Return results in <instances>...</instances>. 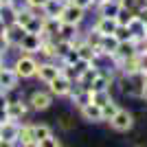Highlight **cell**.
<instances>
[{"label":"cell","mask_w":147,"mask_h":147,"mask_svg":"<svg viewBox=\"0 0 147 147\" xmlns=\"http://www.w3.org/2000/svg\"><path fill=\"white\" fill-rule=\"evenodd\" d=\"M16 9H13L11 5H0V20L5 22V24H11V22H16Z\"/></svg>","instance_id":"cell-27"},{"label":"cell","mask_w":147,"mask_h":147,"mask_svg":"<svg viewBox=\"0 0 147 147\" xmlns=\"http://www.w3.org/2000/svg\"><path fill=\"white\" fill-rule=\"evenodd\" d=\"M136 18L141 20L143 24H147V5L143 7V9H138V11H136Z\"/></svg>","instance_id":"cell-39"},{"label":"cell","mask_w":147,"mask_h":147,"mask_svg":"<svg viewBox=\"0 0 147 147\" xmlns=\"http://www.w3.org/2000/svg\"><path fill=\"white\" fill-rule=\"evenodd\" d=\"M101 33H99V31H94L92 29V26H88L86 31H84V42L86 44H90L92 49H99V44H101Z\"/></svg>","instance_id":"cell-24"},{"label":"cell","mask_w":147,"mask_h":147,"mask_svg":"<svg viewBox=\"0 0 147 147\" xmlns=\"http://www.w3.org/2000/svg\"><path fill=\"white\" fill-rule=\"evenodd\" d=\"M117 110H119V103L112 99L110 103H105V105H101V114H103V121H110L114 114H117Z\"/></svg>","instance_id":"cell-30"},{"label":"cell","mask_w":147,"mask_h":147,"mask_svg":"<svg viewBox=\"0 0 147 147\" xmlns=\"http://www.w3.org/2000/svg\"><path fill=\"white\" fill-rule=\"evenodd\" d=\"M114 37H117L119 42H127V40H132V33H129L127 26H117V31H114Z\"/></svg>","instance_id":"cell-35"},{"label":"cell","mask_w":147,"mask_h":147,"mask_svg":"<svg viewBox=\"0 0 147 147\" xmlns=\"http://www.w3.org/2000/svg\"><path fill=\"white\" fill-rule=\"evenodd\" d=\"M37 64H40V59H37L35 55L18 53V51H16V57H13V61H11V66H13V70H16V75L20 77V81L22 79H35Z\"/></svg>","instance_id":"cell-1"},{"label":"cell","mask_w":147,"mask_h":147,"mask_svg":"<svg viewBox=\"0 0 147 147\" xmlns=\"http://www.w3.org/2000/svg\"><path fill=\"white\" fill-rule=\"evenodd\" d=\"M114 84V73H108V70H99V75L92 79L90 92H97V90H110V86Z\"/></svg>","instance_id":"cell-15"},{"label":"cell","mask_w":147,"mask_h":147,"mask_svg":"<svg viewBox=\"0 0 147 147\" xmlns=\"http://www.w3.org/2000/svg\"><path fill=\"white\" fill-rule=\"evenodd\" d=\"M59 77V64L57 61H40L37 64V73H35V79L42 81L44 86L51 84V81Z\"/></svg>","instance_id":"cell-6"},{"label":"cell","mask_w":147,"mask_h":147,"mask_svg":"<svg viewBox=\"0 0 147 147\" xmlns=\"http://www.w3.org/2000/svg\"><path fill=\"white\" fill-rule=\"evenodd\" d=\"M2 35H5V40L9 42L11 49H18V44L22 42V37L26 35V29H24V26H20L18 22H11V24L5 26V33H2Z\"/></svg>","instance_id":"cell-10"},{"label":"cell","mask_w":147,"mask_h":147,"mask_svg":"<svg viewBox=\"0 0 147 147\" xmlns=\"http://www.w3.org/2000/svg\"><path fill=\"white\" fill-rule=\"evenodd\" d=\"M110 127L114 129V132H127V129L134 127V114L129 110H123V108H119L117 114L110 119Z\"/></svg>","instance_id":"cell-5"},{"label":"cell","mask_w":147,"mask_h":147,"mask_svg":"<svg viewBox=\"0 0 147 147\" xmlns=\"http://www.w3.org/2000/svg\"><path fill=\"white\" fill-rule=\"evenodd\" d=\"M37 138L33 134V123H22L20 127V136H18V147H35Z\"/></svg>","instance_id":"cell-18"},{"label":"cell","mask_w":147,"mask_h":147,"mask_svg":"<svg viewBox=\"0 0 147 147\" xmlns=\"http://www.w3.org/2000/svg\"><path fill=\"white\" fill-rule=\"evenodd\" d=\"M134 18H136V13H134V11H129V9H123V7H121L114 20H117V24H119V26H127Z\"/></svg>","instance_id":"cell-26"},{"label":"cell","mask_w":147,"mask_h":147,"mask_svg":"<svg viewBox=\"0 0 147 147\" xmlns=\"http://www.w3.org/2000/svg\"><path fill=\"white\" fill-rule=\"evenodd\" d=\"M75 49V44L70 42V40H64V37H57L55 40V51H57V61L64 59V57L70 53V51Z\"/></svg>","instance_id":"cell-23"},{"label":"cell","mask_w":147,"mask_h":147,"mask_svg":"<svg viewBox=\"0 0 147 147\" xmlns=\"http://www.w3.org/2000/svg\"><path fill=\"white\" fill-rule=\"evenodd\" d=\"M5 108H7V105H5ZM5 108H0V125H2L5 121H9V114H7Z\"/></svg>","instance_id":"cell-40"},{"label":"cell","mask_w":147,"mask_h":147,"mask_svg":"<svg viewBox=\"0 0 147 147\" xmlns=\"http://www.w3.org/2000/svg\"><path fill=\"white\" fill-rule=\"evenodd\" d=\"M86 18H88V11H86V9L75 7V5H70V2H68V5L61 9V13H59V20H61V22H66V24H75V26H81L84 22H86Z\"/></svg>","instance_id":"cell-4"},{"label":"cell","mask_w":147,"mask_h":147,"mask_svg":"<svg viewBox=\"0 0 147 147\" xmlns=\"http://www.w3.org/2000/svg\"><path fill=\"white\" fill-rule=\"evenodd\" d=\"M7 114H9V119L11 121H20V119H24L26 114H29V103H26V99L18 97V99H11L9 97V101H7Z\"/></svg>","instance_id":"cell-7"},{"label":"cell","mask_w":147,"mask_h":147,"mask_svg":"<svg viewBox=\"0 0 147 147\" xmlns=\"http://www.w3.org/2000/svg\"><path fill=\"white\" fill-rule=\"evenodd\" d=\"M26 33H37V35H40V33H42V18H33L29 22V24H26Z\"/></svg>","instance_id":"cell-33"},{"label":"cell","mask_w":147,"mask_h":147,"mask_svg":"<svg viewBox=\"0 0 147 147\" xmlns=\"http://www.w3.org/2000/svg\"><path fill=\"white\" fill-rule=\"evenodd\" d=\"M119 9H121V5L119 2H114V0H105V2H101V5L94 7V16H101V18H117Z\"/></svg>","instance_id":"cell-19"},{"label":"cell","mask_w":147,"mask_h":147,"mask_svg":"<svg viewBox=\"0 0 147 147\" xmlns=\"http://www.w3.org/2000/svg\"><path fill=\"white\" fill-rule=\"evenodd\" d=\"M138 51H141V44L134 42V40H127V42H119L117 46V53H114V64H119L121 59H127V57H134L138 55ZM117 70V68H114Z\"/></svg>","instance_id":"cell-9"},{"label":"cell","mask_w":147,"mask_h":147,"mask_svg":"<svg viewBox=\"0 0 147 147\" xmlns=\"http://www.w3.org/2000/svg\"><path fill=\"white\" fill-rule=\"evenodd\" d=\"M92 29L99 31L101 35H114V31H117V20L114 18H101V16H94V20H92Z\"/></svg>","instance_id":"cell-14"},{"label":"cell","mask_w":147,"mask_h":147,"mask_svg":"<svg viewBox=\"0 0 147 147\" xmlns=\"http://www.w3.org/2000/svg\"><path fill=\"white\" fill-rule=\"evenodd\" d=\"M70 5H75V7H81V9H94V5H92V0H68Z\"/></svg>","instance_id":"cell-36"},{"label":"cell","mask_w":147,"mask_h":147,"mask_svg":"<svg viewBox=\"0 0 147 147\" xmlns=\"http://www.w3.org/2000/svg\"><path fill=\"white\" fill-rule=\"evenodd\" d=\"M75 49H77V55H79V59H84V61H94L97 59V49H92L90 44H86V42H81V44H77V46H75Z\"/></svg>","instance_id":"cell-22"},{"label":"cell","mask_w":147,"mask_h":147,"mask_svg":"<svg viewBox=\"0 0 147 147\" xmlns=\"http://www.w3.org/2000/svg\"><path fill=\"white\" fill-rule=\"evenodd\" d=\"M33 134H35L37 143H40L42 138H49V136L53 134V129H51V125H46V123H33Z\"/></svg>","instance_id":"cell-25"},{"label":"cell","mask_w":147,"mask_h":147,"mask_svg":"<svg viewBox=\"0 0 147 147\" xmlns=\"http://www.w3.org/2000/svg\"><path fill=\"white\" fill-rule=\"evenodd\" d=\"M40 61H57V51H55V40H42L40 51L35 53Z\"/></svg>","instance_id":"cell-17"},{"label":"cell","mask_w":147,"mask_h":147,"mask_svg":"<svg viewBox=\"0 0 147 147\" xmlns=\"http://www.w3.org/2000/svg\"><path fill=\"white\" fill-rule=\"evenodd\" d=\"M24 2H26V7L35 13L37 18H42V7L46 5V0H24Z\"/></svg>","instance_id":"cell-32"},{"label":"cell","mask_w":147,"mask_h":147,"mask_svg":"<svg viewBox=\"0 0 147 147\" xmlns=\"http://www.w3.org/2000/svg\"><path fill=\"white\" fill-rule=\"evenodd\" d=\"M145 37H147V24H145Z\"/></svg>","instance_id":"cell-46"},{"label":"cell","mask_w":147,"mask_h":147,"mask_svg":"<svg viewBox=\"0 0 147 147\" xmlns=\"http://www.w3.org/2000/svg\"><path fill=\"white\" fill-rule=\"evenodd\" d=\"M35 147H61V143H59V138H57L55 134H51L49 138H42Z\"/></svg>","instance_id":"cell-34"},{"label":"cell","mask_w":147,"mask_h":147,"mask_svg":"<svg viewBox=\"0 0 147 147\" xmlns=\"http://www.w3.org/2000/svg\"><path fill=\"white\" fill-rule=\"evenodd\" d=\"M20 88V77L16 75L11 64H5V66H0V92H13Z\"/></svg>","instance_id":"cell-2"},{"label":"cell","mask_w":147,"mask_h":147,"mask_svg":"<svg viewBox=\"0 0 147 147\" xmlns=\"http://www.w3.org/2000/svg\"><path fill=\"white\" fill-rule=\"evenodd\" d=\"M79 114L86 119L88 123H103V114H101V108L94 103H88L79 110Z\"/></svg>","instance_id":"cell-20"},{"label":"cell","mask_w":147,"mask_h":147,"mask_svg":"<svg viewBox=\"0 0 147 147\" xmlns=\"http://www.w3.org/2000/svg\"><path fill=\"white\" fill-rule=\"evenodd\" d=\"M101 2H105V0H92V5L97 7V5H101Z\"/></svg>","instance_id":"cell-45"},{"label":"cell","mask_w":147,"mask_h":147,"mask_svg":"<svg viewBox=\"0 0 147 147\" xmlns=\"http://www.w3.org/2000/svg\"><path fill=\"white\" fill-rule=\"evenodd\" d=\"M112 101V92L110 90H97V92H92V103L94 105H105V103H110Z\"/></svg>","instance_id":"cell-28"},{"label":"cell","mask_w":147,"mask_h":147,"mask_svg":"<svg viewBox=\"0 0 147 147\" xmlns=\"http://www.w3.org/2000/svg\"><path fill=\"white\" fill-rule=\"evenodd\" d=\"M77 59H79V55H77V49H73L66 57H64V59H59V61H66V64H75Z\"/></svg>","instance_id":"cell-38"},{"label":"cell","mask_w":147,"mask_h":147,"mask_svg":"<svg viewBox=\"0 0 147 147\" xmlns=\"http://www.w3.org/2000/svg\"><path fill=\"white\" fill-rule=\"evenodd\" d=\"M20 127H22V123L20 121H5L0 125V138H5V141L13 143V145H18V136H20Z\"/></svg>","instance_id":"cell-12"},{"label":"cell","mask_w":147,"mask_h":147,"mask_svg":"<svg viewBox=\"0 0 147 147\" xmlns=\"http://www.w3.org/2000/svg\"><path fill=\"white\" fill-rule=\"evenodd\" d=\"M141 49H143V51H147V37H145V40L141 42Z\"/></svg>","instance_id":"cell-43"},{"label":"cell","mask_w":147,"mask_h":147,"mask_svg":"<svg viewBox=\"0 0 147 147\" xmlns=\"http://www.w3.org/2000/svg\"><path fill=\"white\" fill-rule=\"evenodd\" d=\"M40 44H42V35H37V33H26L22 37V42L18 44V53H29V55H35L37 51H40Z\"/></svg>","instance_id":"cell-11"},{"label":"cell","mask_w":147,"mask_h":147,"mask_svg":"<svg viewBox=\"0 0 147 147\" xmlns=\"http://www.w3.org/2000/svg\"><path fill=\"white\" fill-rule=\"evenodd\" d=\"M70 101H73V103H75V108H77V110H81L84 105L92 103V92H90V90H86V88H81V86H77V84H75L73 92H70Z\"/></svg>","instance_id":"cell-16"},{"label":"cell","mask_w":147,"mask_h":147,"mask_svg":"<svg viewBox=\"0 0 147 147\" xmlns=\"http://www.w3.org/2000/svg\"><path fill=\"white\" fill-rule=\"evenodd\" d=\"M33 18H35V13L31 11L29 7H24L22 11H18V13H16V22H18L20 26H24V29H26V24H29V22H31Z\"/></svg>","instance_id":"cell-29"},{"label":"cell","mask_w":147,"mask_h":147,"mask_svg":"<svg viewBox=\"0 0 147 147\" xmlns=\"http://www.w3.org/2000/svg\"><path fill=\"white\" fill-rule=\"evenodd\" d=\"M114 2H121V0H114Z\"/></svg>","instance_id":"cell-47"},{"label":"cell","mask_w":147,"mask_h":147,"mask_svg":"<svg viewBox=\"0 0 147 147\" xmlns=\"http://www.w3.org/2000/svg\"><path fill=\"white\" fill-rule=\"evenodd\" d=\"M136 61H138V73L143 77H147V51H138V55H136Z\"/></svg>","instance_id":"cell-31"},{"label":"cell","mask_w":147,"mask_h":147,"mask_svg":"<svg viewBox=\"0 0 147 147\" xmlns=\"http://www.w3.org/2000/svg\"><path fill=\"white\" fill-rule=\"evenodd\" d=\"M11 46H9V42L5 40V35H0V55H9L11 53Z\"/></svg>","instance_id":"cell-37"},{"label":"cell","mask_w":147,"mask_h":147,"mask_svg":"<svg viewBox=\"0 0 147 147\" xmlns=\"http://www.w3.org/2000/svg\"><path fill=\"white\" fill-rule=\"evenodd\" d=\"M0 147H18V145H13V143L5 141V138H0Z\"/></svg>","instance_id":"cell-41"},{"label":"cell","mask_w":147,"mask_h":147,"mask_svg":"<svg viewBox=\"0 0 147 147\" xmlns=\"http://www.w3.org/2000/svg\"><path fill=\"white\" fill-rule=\"evenodd\" d=\"M53 99L55 97H53L49 90H33L29 94V99H26V103H29V108L33 112H44L53 105Z\"/></svg>","instance_id":"cell-3"},{"label":"cell","mask_w":147,"mask_h":147,"mask_svg":"<svg viewBox=\"0 0 147 147\" xmlns=\"http://www.w3.org/2000/svg\"><path fill=\"white\" fill-rule=\"evenodd\" d=\"M5 26H7V24H5V22H2V20H0V35L5 33Z\"/></svg>","instance_id":"cell-44"},{"label":"cell","mask_w":147,"mask_h":147,"mask_svg":"<svg viewBox=\"0 0 147 147\" xmlns=\"http://www.w3.org/2000/svg\"><path fill=\"white\" fill-rule=\"evenodd\" d=\"M117 46H119V40L114 35H103L97 53L99 55H114V53H117Z\"/></svg>","instance_id":"cell-21"},{"label":"cell","mask_w":147,"mask_h":147,"mask_svg":"<svg viewBox=\"0 0 147 147\" xmlns=\"http://www.w3.org/2000/svg\"><path fill=\"white\" fill-rule=\"evenodd\" d=\"M7 64V55H0V66H5Z\"/></svg>","instance_id":"cell-42"},{"label":"cell","mask_w":147,"mask_h":147,"mask_svg":"<svg viewBox=\"0 0 147 147\" xmlns=\"http://www.w3.org/2000/svg\"><path fill=\"white\" fill-rule=\"evenodd\" d=\"M46 90L53 94V97H70V92H73V88H75V84L73 81H68L66 77H55V79L51 81V84H46Z\"/></svg>","instance_id":"cell-8"},{"label":"cell","mask_w":147,"mask_h":147,"mask_svg":"<svg viewBox=\"0 0 147 147\" xmlns=\"http://www.w3.org/2000/svg\"><path fill=\"white\" fill-rule=\"evenodd\" d=\"M59 26L61 20L59 18H42V40H57L59 37Z\"/></svg>","instance_id":"cell-13"}]
</instances>
